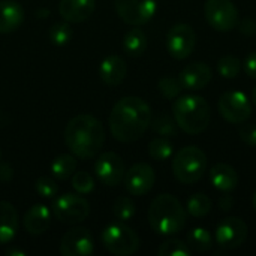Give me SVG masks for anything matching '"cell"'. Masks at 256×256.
Segmentation results:
<instances>
[{"mask_svg":"<svg viewBox=\"0 0 256 256\" xmlns=\"http://www.w3.org/2000/svg\"><path fill=\"white\" fill-rule=\"evenodd\" d=\"M111 135L124 144L138 141L152 123L150 105L138 96H126L117 100L110 112Z\"/></svg>","mask_w":256,"mask_h":256,"instance_id":"cell-1","label":"cell"},{"mask_svg":"<svg viewBox=\"0 0 256 256\" xmlns=\"http://www.w3.org/2000/svg\"><path fill=\"white\" fill-rule=\"evenodd\" d=\"M64 142L75 158L92 159L104 147L105 128L94 116L78 114L66 124Z\"/></svg>","mask_w":256,"mask_h":256,"instance_id":"cell-2","label":"cell"},{"mask_svg":"<svg viewBox=\"0 0 256 256\" xmlns=\"http://www.w3.org/2000/svg\"><path fill=\"white\" fill-rule=\"evenodd\" d=\"M148 224L160 236H174L186 225V210L182 202L170 194L156 196L148 207Z\"/></svg>","mask_w":256,"mask_h":256,"instance_id":"cell-3","label":"cell"},{"mask_svg":"<svg viewBox=\"0 0 256 256\" xmlns=\"http://www.w3.org/2000/svg\"><path fill=\"white\" fill-rule=\"evenodd\" d=\"M172 112L177 126L189 135H198L204 132L212 120L208 102L202 96L196 94L177 98L172 105Z\"/></svg>","mask_w":256,"mask_h":256,"instance_id":"cell-4","label":"cell"},{"mask_svg":"<svg viewBox=\"0 0 256 256\" xmlns=\"http://www.w3.org/2000/svg\"><path fill=\"white\" fill-rule=\"evenodd\" d=\"M207 170V156L196 146L180 148L172 160V174L183 184H194Z\"/></svg>","mask_w":256,"mask_h":256,"instance_id":"cell-5","label":"cell"},{"mask_svg":"<svg viewBox=\"0 0 256 256\" xmlns=\"http://www.w3.org/2000/svg\"><path fill=\"white\" fill-rule=\"evenodd\" d=\"M104 248L116 256L134 255L140 249V237L123 222L108 225L102 232Z\"/></svg>","mask_w":256,"mask_h":256,"instance_id":"cell-6","label":"cell"},{"mask_svg":"<svg viewBox=\"0 0 256 256\" xmlns=\"http://www.w3.org/2000/svg\"><path fill=\"white\" fill-rule=\"evenodd\" d=\"M52 213L57 220L68 225H76L90 214V204L76 194H64L52 202Z\"/></svg>","mask_w":256,"mask_h":256,"instance_id":"cell-7","label":"cell"},{"mask_svg":"<svg viewBox=\"0 0 256 256\" xmlns=\"http://www.w3.org/2000/svg\"><path fill=\"white\" fill-rule=\"evenodd\" d=\"M204 12L207 22L218 32H231L237 27L238 10L231 0H207Z\"/></svg>","mask_w":256,"mask_h":256,"instance_id":"cell-8","label":"cell"},{"mask_svg":"<svg viewBox=\"0 0 256 256\" xmlns=\"http://www.w3.org/2000/svg\"><path fill=\"white\" fill-rule=\"evenodd\" d=\"M117 15L130 26L148 22L158 8V0H114Z\"/></svg>","mask_w":256,"mask_h":256,"instance_id":"cell-9","label":"cell"},{"mask_svg":"<svg viewBox=\"0 0 256 256\" xmlns=\"http://www.w3.org/2000/svg\"><path fill=\"white\" fill-rule=\"evenodd\" d=\"M219 112L220 116L234 124H242L249 120L252 114V105L248 96L242 92H226L219 99Z\"/></svg>","mask_w":256,"mask_h":256,"instance_id":"cell-10","label":"cell"},{"mask_svg":"<svg viewBox=\"0 0 256 256\" xmlns=\"http://www.w3.org/2000/svg\"><path fill=\"white\" fill-rule=\"evenodd\" d=\"M196 46V34L189 24L180 22L170 28L166 36V48L168 52L177 58L184 60L188 58Z\"/></svg>","mask_w":256,"mask_h":256,"instance_id":"cell-11","label":"cell"},{"mask_svg":"<svg viewBox=\"0 0 256 256\" xmlns=\"http://www.w3.org/2000/svg\"><path fill=\"white\" fill-rule=\"evenodd\" d=\"M94 172L102 184L114 188L123 182L126 170H124L123 159L118 154L112 152H106L98 156L94 162Z\"/></svg>","mask_w":256,"mask_h":256,"instance_id":"cell-12","label":"cell"},{"mask_svg":"<svg viewBox=\"0 0 256 256\" xmlns=\"http://www.w3.org/2000/svg\"><path fill=\"white\" fill-rule=\"evenodd\" d=\"M93 250V236L87 228L75 226L69 230L60 242V254L63 256H88Z\"/></svg>","mask_w":256,"mask_h":256,"instance_id":"cell-13","label":"cell"},{"mask_svg":"<svg viewBox=\"0 0 256 256\" xmlns=\"http://www.w3.org/2000/svg\"><path fill=\"white\" fill-rule=\"evenodd\" d=\"M126 190L134 195V196H141L148 194L156 182V176H154V170L148 165V164H135L134 166H130L123 177Z\"/></svg>","mask_w":256,"mask_h":256,"instance_id":"cell-14","label":"cell"},{"mask_svg":"<svg viewBox=\"0 0 256 256\" xmlns=\"http://www.w3.org/2000/svg\"><path fill=\"white\" fill-rule=\"evenodd\" d=\"M248 238V225L240 218L224 219L216 230V242L222 249H237Z\"/></svg>","mask_w":256,"mask_h":256,"instance_id":"cell-15","label":"cell"},{"mask_svg":"<svg viewBox=\"0 0 256 256\" xmlns=\"http://www.w3.org/2000/svg\"><path fill=\"white\" fill-rule=\"evenodd\" d=\"M212 78H213L212 69L204 62H194V63L188 64L186 68L182 69V72L178 75V80H180L183 88L192 90V92L206 88L210 84Z\"/></svg>","mask_w":256,"mask_h":256,"instance_id":"cell-16","label":"cell"},{"mask_svg":"<svg viewBox=\"0 0 256 256\" xmlns=\"http://www.w3.org/2000/svg\"><path fill=\"white\" fill-rule=\"evenodd\" d=\"M96 9V0H60V16L72 24L82 22L92 16Z\"/></svg>","mask_w":256,"mask_h":256,"instance_id":"cell-17","label":"cell"},{"mask_svg":"<svg viewBox=\"0 0 256 256\" xmlns=\"http://www.w3.org/2000/svg\"><path fill=\"white\" fill-rule=\"evenodd\" d=\"M126 74H128L126 62L120 56H116V54L104 58L99 66V76L104 81V84L110 87H116L122 84Z\"/></svg>","mask_w":256,"mask_h":256,"instance_id":"cell-18","label":"cell"},{"mask_svg":"<svg viewBox=\"0 0 256 256\" xmlns=\"http://www.w3.org/2000/svg\"><path fill=\"white\" fill-rule=\"evenodd\" d=\"M24 228L30 236H42L48 231L51 224V213L46 206H32L24 214Z\"/></svg>","mask_w":256,"mask_h":256,"instance_id":"cell-19","label":"cell"},{"mask_svg":"<svg viewBox=\"0 0 256 256\" xmlns=\"http://www.w3.org/2000/svg\"><path fill=\"white\" fill-rule=\"evenodd\" d=\"M24 21V9L18 2L2 0L0 2V33L15 32Z\"/></svg>","mask_w":256,"mask_h":256,"instance_id":"cell-20","label":"cell"},{"mask_svg":"<svg viewBox=\"0 0 256 256\" xmlns=\"http://www.w3.org/2000/svg\"><path fill=\"white\" fill-rule=\"evenodd\" d=\"M210 182L218 190L231 192L238 184V174L228 164H216L210 170Z\"/></svg>","mask_w":256,"mask_h":256,"instance_id":"cell-21","label":"cell"},{"mask_svg":"<svg viewBox=\"0 0 256 256\" xmlns=\"http://www.w3.org/2000/svg\"><path fill=\"white\" fill-rule=\"evenodd\" d=\"M18 213L10 202L0 201V244L12 242L18 231Z\"/></svg>","mask_w":256,"mask_h":256,"instance_id":"cell-22","label":"cell"},{"mask_svg":"<svg viewBox=\"0 0 256 256\" xmlns=\"http://www.w3.org/2000/svg\"><path fill=\"white\" fill-rule=\"evenodd\" d=\"M123 50L130 57H140L147 50V36L141 28L129 30L123 38Z\"/></svg>","mask_w":256,"mask_h":256,"instance_id":"cell-23","label":"cell"},{"mask_svg":"<svg viewBox=\"0 0 256 256\" xmlns=\"http://www.w3.org/2000/svg\"><path fill=\"white\" fill-rule=\"evenodd\" d=\"M76 168V160L74 154H60L51 162V174L58 180H66L72 177Z\"/></svg>","mask_w":256,"mask_h":256,"instance_id":"cell-24","label":"cell"},{"mask_svg":"<svg viewBox=\"0 0 256 256\" xmlns=\"http://www.w3.org/2000/svg\"><path fill=\"white\" fill-rule=\"evenodd\" d=\"M188 246H189L190 252L204 254V252L210 250L213 246L212 234L206 228H195L188 236Z\"/></svg>","mask_w":256,"mask_h":256,"instance_id":"cell-25","label":"cell"},{"mask_svg":"<svg viewBox=\"0 0 256 256\" xmlns=\"http://www.w3.org/2000/svg\"><path fill=\"white\" fill-rule=\"evenodd\" d=\"M172 153H174V147L168 141L166 136H158V138L152 140L148 144V154L158 162H164V160L170 159L172 156Z\"/></svg>","mask_w":256,"mask_h":256,"instance_id":"cell-26","label":"cell"},{"mask_svg":"<svg viewBox=\"0 0 256 256\" xmlns=\"http://www.w3.org/2000/svg\"><path fill=\"white\" fill-rule=\"evenodd\" d=\"M212 212V200L206 194H195L188 200V213L194 218H204Z\"/></svg>","mask_w":256,"mask_h":256,"instance_id":"cell-27","label":"cell"},{"mask_svg":"<svg viewBox=\"0 0 256 256\" xmlns=\"http://www.w3.org/2000/svg\"><path fill=\"white\" fill-rule=\"evenodd\" d=\"M152 128L153 130L160 135V136H176L177 135V122L176 118L166 116V114H160L154 118H152Z\"/></svg>","mask_w":256,"mask_h":256,"instance_id":"cell-28","label":"cell"},{"mask_svg":"<svg viewBox=\"0 0 256 256\" xmlns=\"http://www.w3.org/2000/svg\"><path fill=\"white\" fill-rule=\"evenodd\" d=\"M158 255L159 256H189L190 255V249L188 246V243L178 240V238H170L166 242H164L159 249H158Z\"/></svg>","mask_w":256,"mask_h":256,"instance_id":"cell-29","label":"cell"},{"mask_svg":"<svg viewBox=\"0 0 256 256\" xmlns=\"http://www.w3.org/2000/svg\"><path fill=\"white\" fill-rule=\"evenodd\" d=\"M112 213L120 222H128L135 216V204L129 196H120L112 204Z\"/></svg>","mask_w":256,"mask_h":256,"instance_id":"cell-30","label":"cell"},{"mask_svg":"<svg viewBox=\"0 0 256 256\" xmlns=\"http://www.w3.org/2000/svg\"><path fill=\"white\" fill-rule=\"evenodd\" d=\"M218 70L224 78L232 80V78L238 76V74L242 70V62L234 56H225L218 62Z\"/></svg>","mask_w":256,"mask_h":256,"instance_id":"cell-31","label":"cell"},{"mask_svg":"<svg viewBox=\"0 0 256 256\" xmlns=\"http://www.w3.org/2000/svg\"><path fill=\"white\" fill-rule=\"evenodd\" d=\"M72 34L74 33H72V28H70V26H69L68 21H64V22H56L50 28V32H48V36H50L51 42L54 45H57V46L66 45L70 40Z\"/></svg>","mask_w":256,"mask_h":256,"instance_id":"cell-32","label":"cell"},{"mask_svg":"<svg viewBox=\"0 0 256 256\" xmlns=\"http://www.w3.org/2000/svg\"><path fill=\"white\" fill-rule=\"evenodd\" d=\"M159 90L166 99H177L183 90V86L178 80V76H164L159 80Z\"/></svg>","mask_w":256,"mask_h":256,"instance_id":"cell-33","label":"cell"},{"mask_svg":"<svg viewBox=\"0 0 256 256\" xmlns=\"http://www.w3.org/2000/svg\"><path fill=\"white\" fill-rule=\"evenodd\" d=\"M72 188L78 194H84V195L90 194L94 189V178L86 171L74 172V176H72Z\"/></svg>","mask_w":256,"mask_h":256,"instance_id":"cell-34","label":"cell"},{"mask_svg":"<svg viewBox=\"0 0 256 256\" xmlns=\"http://www.w3.org/2000/svg\"><path fill=\"white\" fill-rule=\"evenodd\" d=\"M34 189L39 194V196L42 198H54L58 192V186L57 183L51 178V177H39L34 183Z\"/></svg>","mask_w":256,"mask_h":256,"instance_id":"cell-35","label":"cell"},{"mask_svg":"<svg viewBox=\"0 0 256 256\" xmlns=\"http://www.w3.org/2000/svg\"><path fill=\"white\" fill-rule=\"evenodd\" d=\"M238 135L243 142L250 147H256V124H243L238 130Z\"/></svg>","mask_w":256,"mask_h":256,"instance_id":"cell-36","label":"cell"},{"mask_svg":"<svg viewBox=\"0 0 256 256\" xmlns=\"http://www.w3.org/2000/svg\"><path fill=\"white\" fill-rule=\"evenodd\" d=\"M243 68H244V72H246L248 76H250L252 80H256V51L250 52L244 58Z\"/></svg>","mask_w":256,"mask_h":256,"instance_id":"cell-37","label":"cell"},{"mask_svg":"<svg viewBox=\"0 0 256 256\" xmlns=\"http://www.w3.org/2000/svg\"><path fill=\"white\" fill-rule=\"evenodd\" d=\"M237 27L240 30V33L243 34H248V36H252L256 33V21L252 18H244L240 22H237Z\"/></svg>","mask_w":256,"mask_h":256,"instance_id":"cell-38","label":"cell"},{"mask_svg":"<svg viewBox=\"0 0 256 256\" xmlns=\"http://www.w3.org/2000/svg\"><path fill=\"white\" fill-rule=\"evenodd\" d=\"M12 177H14V171H12L10 165L2 162V164H0V180H2V182H9Z\"/></svg>","mask_w":256,"mask_h":256,"instance_id":"cell-39","label":"cell"},{"mask_svg":"<svg viewBox=\"0 0 256 256\" xmlns=\"http://www.w3.org/2000/svg\"><path fill=\"white\" fill-rule=\"evenodd\" d=\"M219 207L224 212H230L234 207V198L231 195H225L219 200Z\"/></svg>","mask_w":256,"mask_h":256,"instance_id":"cell-40","label":"cell"},{"mask_svg":"<svg viewBox=\"0 0 256 256\" xmlns=\"http://www.w3.org/2000/svg\"><path fill=\"white\" fill-rule=\"evenodd\" d=\"M6 255L26 256V252H24V250H16V249H8V250H6Z\"/></svg>","mask_w":256,"mask_h":256,"instance_id":"cell-41","label":"cell"},{"mask_svg":"<svg viewBox=\"0 0 256 256\" xmlns=\"http://www.w3.org/2000/svg\"><path fill=\"white\" fill-rule=\"evenodd\" d=\"M252 100H254V105L256 106V87L254 88V93H252Z\"/></svg>","mask_w":256,"mask_h":256,"instance_id":"cell-42","label":"cell"},{"mask_svg":"<svg viewBox=\"0 0 256 256\" xmlns=\"http://www.w3.org/2000/svg\"><path fill=\"white\" fill-rule=\"evenodd\" d=\"M252 204H254V208L256 210V192L254 194V200H252Z\"/></svg>","mask_w":256,"mask_h":256,"instance_id":"cell-43","label":"cell"}]
</instances>
